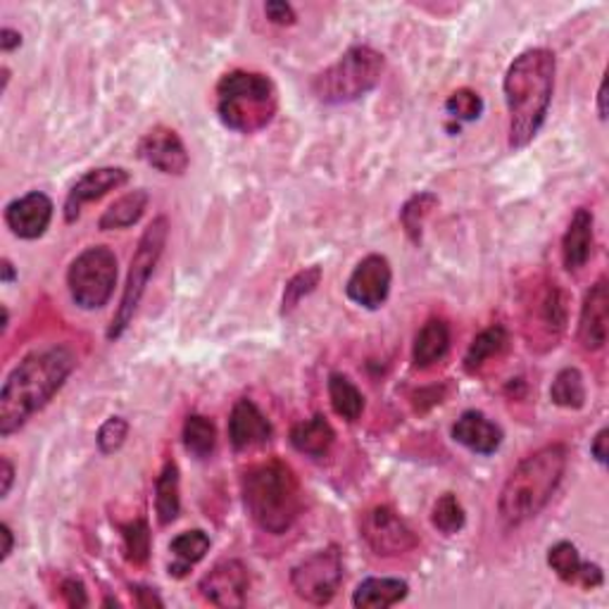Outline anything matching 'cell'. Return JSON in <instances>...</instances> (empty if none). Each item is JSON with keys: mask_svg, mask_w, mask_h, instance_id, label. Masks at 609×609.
Returning <instances> with one entry per match:
<instances>
[{"mask_svg": "<svg viewBox=\"0 0 609 609\" xmlns=\"http://www.w3.org/2000/svg\"><path fill=\"white\" fill-rule=\"evenodd\" d=\"M319 281H321V267H317V265L297 271V275L289 283H286V289H283L281 313L289 315L291 309H295L297 305H301L303 297H307L309 293L317 291Z\"/></svg>", "mask_w": 609, "mask_h": 609, "instance_id": "35", "label": "cell"}, {"mask_svg": "<svg viewBox=\"0 0 609 609\" xmlns=\"http://www.w3.org/2000/svg\"><path fill=\"white\" fill-rule=\"evenodd\" d=\"M122 538H124V555H127L134 567H143L151 557V526L143 517L129 521L122 526Z\"/></svg>", "mask_w": 609, "mask_h": 609, "instance_id": "33", "label": "cell"}, {"mask_svg": "<svg viewBox=\"0 0 609 609\" xmlns=\"http://www.w3.org/2000/svg\"><path fill=\"white\" fill-rule=\"evenodd\" d=\"M453 439L455 443L465 445L471 453L493 455L503 445V429L483 413L469 409V413H465L455 421Z\"/></svg>", "mask_w": 609, "mask_h": 609, "instance_id": "20", "label": "cell"}, {"mask_svg": "<svg viewBox=\"0 0 609 609\" xmlns=\"http://www.w3.org/2000/svg\"><path fill=\"white\" fill-rule=\"evenodd\" d=\"M386 60L369 46H353L313 79V93L325 105H345L365 98L379 86Z\"/></svg>", "mask_w": 609, "mask_h": 609, "instance_id": "6", "label": "cell"}, {"mask_svg": "<svg viewBox=\"0 0 609 609\" xmlns=\"http://www.w3.org/2000/svg\"><path fill=\"white\" fill-rule=\"evenodd\" d=\"M60 595L69 607H86L89 605V595H86L84 583L79 579H65L60 586Z\"/></svg>", "mask_w": 609, "mask_h": 609, "instance_id": "38", "label": "cell"}, {"mask_svg": "<svg viewBox=\"0 0 609 609\" xmlns=\"http://www.w3.org/2000/svg\"><path fill=\"white\" fill-rule=\"evenodd\" d=\"M245 512L271 536L291 531L303 512V489L295 471L281 459L253 465L241 479Z\"/></svg>", "mask_w": 609, "mask_h": 609, "instance_id": "4", "label": "cell"}, {"mask_svg": "<svg viewBox=\"0 0 609 609\" xmlns=\"http://www.w3.org/2000/svg\"><path fill=\"white\" fill-rule=\"evenodd\" d=\"M557 60L548 48H529L507 67L503 91L509 112V148H526L548 119Z\"/></svg>", "mask_w": 609, "mask_h": 609, "instance_id": "2", "label": "cell"}, {"mask_svg": "<svg viewBox=\"0 0 609 609\" xmlns=\"http://www.w3.org/2000/svg\"><path fill=\"white\" fill-rule=\"evenodd\" d=\"M445 112L457 122H474L483 115V98L471 89H457L445 101Z\"/></svg>", "mask_w": 609, "mask_h": 609, "instance_id": "36", "label": "cell"}, {"mask_svg": "<svg viewBox=\"0 0 609 609\" xmlns=\"http://www.w3.org/2000/svg\"><path fill=\"white\" fill-rule=\"evenodd\" d=\"M409 586L403 579H365L353 593L357 609H389L407 598Z\"/></svg>", "mask_w": 609, "mask_h": 609, "instance_id": "24", "label": "cell"}, {"mask_svg": "<svg viewBox=\"0 0 609 609\" xmlns=\"http://www.w3.org/2000/svg\"><path fill=\"white\" fill-rule=\"evenodd\" d=\"M609 436V429L607 427H602L598 433H595V439H593V443H591V455L598 459L600 465H607V457H609V453H607V439Z\"/></svg>", "mask_w": 609, "mask_h": 609, "instance_id": "41", "label": "cell"}, {"mask_svg": "<svg viewBox=\"0 0 609 609\" xmlns=\"http://www.w3.org/2000/svg\"><path fill=\"white\" fill-rule=\"evenodd\" d=\"M451 353V325L445 319L433 317L419 329L413 345V363L419 369H429Z\"/></svg>", "mask_w": 609, "mask_h": 609, "instance_id": "23", "label": "cell"}, {"mask_svg": "<svg viewBox=\"0 0 609 609\" xmlns=\"http://www.w3.org/2000/svg\"><path fill=\"white\" fill-rule=\"evenodd\" d=\"M289 441L301 455L321 459L331 453V447L335 443V431L325 415H315L313 419L297 421V424L291 429Z\"/></svg>", "mask_w": 609, "mask_h": 609, "instance_id": "22", "label": "cell"}, {"mask_svg": "<svg viewBox=\"0 0 609 609\" xmlns=\"http://www.w3.org/2000/svg\"><path fill=\"white\" fill-rule=\"evenodd\" d=\"M567 293L562 286L548 281L533 297V315H531V327L533 335L545 343V347H555L557 341L562 339L569 319V305H567Z\"/></svg>", "mask_w": 609, "mask_h": 609, "instance_id": "13", "label": "cell"}, {"mask_svg": "<svg viewBox=\"0 0 609 609\" xmlns=\"http://www.w3.org/2000/svg\"><path fill=\"white\" fill-rule=\"evenodd\" d=\"M117 286V257L105 245L86 248L72 259L67 269V289L81 309H101L110 303Z\"/></svg>", "mask_w": 609, "mask_h": 609, "instance_id": "8", "label": "cell"}, {"mask_svg": "<svg viewBox=\"0 0 609 609\" xmlns=\"http://www.w3.org/2000/svg\"><path fill=\"white\" fill-rule=\"evenodd\" d=\"M198 591L215 607H243L251 591V569L241 559H224L201 579Z\"/></svg>", "mask_w": 609, "mask_h": 609, "instance_id": "11", "label": "cell"}, {"mask_svg": "<svg viewBox=\"0 0 609 609\" xmlns=\"http://www.w3.org/2000/svg\"><path fill=\"white\" fill-rule=\"evenodd\" d=\"M8 327H10V309L8 305H3V327H0V333H5Z\"/></svg>", "mask_w": 609, "mask_h": 609, "instance_id": "47", "label": "cell"}, {"mask_svg": "<svg viewBox=\"0 0 609 609\" xmlns=\"http://www.w3.org/2000/svg\"><path fill=\"white\" fill-rule=\"evenodd\" d=\"M265 15L269 17L271 24H279V27H291V24H295L297 20L295 10L289 3H283V0H271V3H267Z\"/></svg>", "mask_w": 609, "mask_h": 609, "instance_id": "39", "label": "cell"}, {"mask_svg": "<svg viewBox=\"0 0 609 609\" xmlns=\"http://www.w3.org/2000/svg\"><path fill=\"white\" fill-rule=\"evenodd\" d=\"M279 112V91L267 74L233 69L217 84V115L239 134H257L269 127Z\"/></svg>", "mask_w": 609, "mask_h": 609, "instance_id": "5", "label": "cell"}, {"mask_svg": "<svg viewBox=\"0 0 609 609\" xmlns=\"http://www.w3.org/2000/svg\"><path fill=\"white\" fill-rule=\"evenodd\" d=\"M183 445L195 459H207L217 447L215 421L203 415H191L183 421Z\"/></svg>", "mask_w": 609, "mask_h": 609, "instance_id": "30", "label": "cell"}, {"mask_svg": "<svg viewBox=\"0 0 609 609\" xmlns=\"http://www.w3.org/2000/svg\"><path fill=\"white\" fill-rule=\"evenodd\" d=\"M210 550V536L201 529L183 531L169 543V553L174 555V562L169 564V576L183 579L191 567L201 562Z\"/></svg>", "mask_w": 609, "mask_h": 609, "instance_id": "25", "label": "cell"}, {"mask_svg": "<svg viewBox=\"0 0 609 609\" xmlns=\"http://www.w3.org/2000/svg\"><path fill=\"white\" fill-rule=\"evenodd\" d=\"M124 183H129V172L124 167H98L86 172L77 183L72 186L65 201V219L72 224L81 215V207L86 203L101 201L110 191L122 189Z\"/></svg>", "mask_w": 609, "mask_h": 609, "instance_id": "16", "label": "cell"}, {"mask_svg": "<svg viewBox=\"0 0 609 609\" xmlns=\"http://www.w3.org/2000/svg\"><path fill=\"white\" fill-rule=\"evenodd\" d=\"M155 512L163 526L177 521L181 512V493H179V467L174 459H167L163 471L155 479Z\"/></svg>", "mask_w": 609, "mask_h": 609, "instance_id": "26", "label": "cell"}, {"mask_svg": "<svg viewBox=\"0 0 609 609\" xmlns=\"http://www.w3.org/2000/svg\"><path fill=\"white\" fill-rule=\"evenodd\" d=\"M548 564L555 574L562 579L564 583H576L583 588H600L602 586V569L598 564L583 562L576 545L569 541H559L548 550Z\"/></svg>", "mask_w": 609, "mask_h": 609, "instance_id": "19", "label": "cell"}, {"mask_svg": "<svg viewBox=\"0 0 609 609\" xmlns=\"http://www.w3.org/2000/svg\"><path fill=\"white\" fill-rule=\"evenodd\" d=\"M0 479H3V483H0V498L5 500L12 491V483H15V467H12L8 457L0 459Z\"/></svg>", "mask_w": 609, "mask_h": 609, "instance_id": "42", "label": "cell"}, {"mask_svg": "<svg viewBox=\"0 0 609 609\" xmlns=\"http://www.w3.org/2000/svg\"><path fill=\"white\" fill-rule=\"evenodd\" d=\"M598 117L602 122L607 119V79L600 81V89H598Z\"/></svg>", "mask_w": 609, "mask_h": 609, "instance_id": "46", "label": "cell"}, {"mask_svg": "<svg viewBox=\"0 0 609 609\" xmlns=\"http://www.w3.org/2000/svg\"><path fill=\"white\" fill-rule=\"evenodd\" d=\"M169 239V221L167 217H155L148 229L143 231L139 245H136L131 265H129V275H127V283L122 289V297H119V307L115 317H112V325L107 329V339L117 341L131 327L136 309H139L141 297L148 289V281L155 275V267L160 263V257L165 253V245Z\"/></svg>", "mask_w": 609, "mask_h": 609, "instance_id": "7", "label": "cell"}, {"mask_svg": "<svg viewBox=\"0 0 609 609\" xmlns=\"http://www.w3.org/2000/svg\"><path fill=\"white\" fill-rule=\"evenodd\" d=\"M329 401L333 413L345 421H357L365 413V395L345 375L329 377Z\"/></svg>", "mask_w": 609, "mask_h": 609, "instance_id": "29", "label": "cell"}, {"mask_svg": "<svg viewBox=\"0 0 609 609\" xmlns=\"http://www.w3.org/2000/svg\"><path fill=\"white\" fill-rule=\"evenodd\" d=\"M77 367V357L67 345H51L34 351L10 371L0 391V436L20 431L41 413L65 386Z\"/></svg>", "mask_w": 609, "mask_h": 609, "instance_id": "1", "label": "cell"}, {"mask_svg": "<svg viewBox=\"0 0 609 609\" xmlns=\"http://www.w3.org/2000/svg\"><path fill=\"white\" fill-rule=\"evenodd\" d=\"M0 536H3V550H0V562H8V557L15 548V536H12L10 524H0Z\"/></svg>", "mask_w": 609, "mask_h": 609, "instance_id": "44", "label": "cell"}, {"mask_svg": "<svg viewBox=\"0 0 609 609\" xmlns=\"http://www.w3.org/2000/svg\"><path fill=\"white\" fill-rule=\"evenodd\" d=\"M393 283L391 263L383 255H367L359 259L351 279L345 283V293L351 301L365 309H379L389 301Z\"/></svg>", "mask_w": 609, "mask_h": 609, "instance_id": "12", "label": "cell"}, {"mask_svg": "<svg viewBox=\"0 0 609 609\" xmlns=\"http://www.w3.org/2000/svg\"><path fill=\"white\" fill-rule=\"evenodd\" d=\"M343 583V557L335 545L305 557L291 569V588L309 605H329Z\"/></svg>", "mask_w": 609, "mask_h": 609, "instance_id": "9", "label": "cell"}, {"mask_svg": "<svg viewBox=\"0 0 609 609\" xmlns=\"http://www.w3.org/2000/svg\"><path fill=\"white\" fill-rule=\"evenodd\" d=\"M127 436H129V421L124 417H110L105 424L98 429V436H96L98 451L103 455L117 453L124 441H127Z\"/></svg>", "mask_w": 609, "mask_h": 609, "instance_id": "37", "label": "cell"}, {"mask_svg": "<svg viewBox=\"0 0 609 609\" xmlns=\"http://www.w3.org/2000/svg\"><path fill=\"white\" fill-rule=\"evenodd\" d=\"M465 521H467L465 507L457 500V495L443 493L441 498L433 503L431 524H433V529H439L443 536H455V533L465 529Z\"/></svg>", "mask_w": 609, "mask_h": 609, "instance_id": "34", "label": "cell"}, {"mask_svg": "<svg viewBox=\"0 0 609 609\" xmlns=\"http://www.w3.org/2000/svg\"><path fill=\"white\" fill-rule=\"evenodd\" d=\"M607 313H609V291L607 279L600 277L591 286V291L583 297L579 315V343L583 351L595 353L602 351L607 343Z\"/></svg>", "mask_w": 609, "mask_h": 609, "instance_id": "17", "label": "cell"}, {"mask_svg": "<svg viewBox=\"0 0 609 609\" xmlns=\"http://www.w3.org/2000/svg\"><path fill=\"white\" fill-rule=\"evenodd\" d=\"M595 245V217L588 207H579L562 239V259L569 271H579L588 265Z\"/></svg>", "mask_w": 609, "mask_h": 609, "instance_id": "21", "label": "cell"}, {"mask_svg": "<svg viewBox=\"0 0 609 609\" xmlns=\"http://www.w3.org/2000/svg\"><path fill=\"white\" fill-rule=\"evenodd\" d=\"M53 201L41 191H31L5 205V224L22 241H36L51 227Z\"/></svg>", "mask_w": 609, "mask_h": 609, "instance_id": "14", "label": "cell"}, {"mask_svg": "<svg viewBox=\"0 0 609 609\" xmlns=\"http://www.w3.org/2000/svg\"><path fill=\"white\" fill-rule=\"evenodd\" d=\"M148 193L143 189L129 191L127 195H122L119 201L112 203L105 213L98 219V229L101 231H117V229H129L139 221L148 207Z\"/></svg>", "mask_w": 609, "mask_h": 609, "instance_id": "28", "label": "cell"}, {"mask_svg": "<svg viewBox=\"0 0 609 609\" xmlns=\"http://www.w3.org/2000/svg\"><path fill=\"white\" fill-rule=\"evenodd\" d=\"M271 433H275V429H271L269 419L253 401L241 397V401L233 405L229 417V441L233 451L243 453L265 445L271 439Z\"/></svg>", "mask_w": 609, "mask_h": 609, "instance_id": "18", "label": "cell"}, {"mask_svg": "<svg viewBox=\"0 0 609 609\" xmlns=\"http://www.w3.org/2000/svg\"><path fill=\"white\" fill-rule=\"evenodd\" d=\"M436 205H439V198L429 191H421V193L413 195L403 205L401 224H403L405 233L409 236V241H415V243L421 241V229H424V221L433 210H436Z\"/></svg>", "mask_w": 609, "mask_h": 609, "instance_id": "32", "label": "cell"}, {"mask_svg": "<svg viewBox=\"0 0 609 609\" xmlns=\"http://www.w3.org/2000/svg\"><path fill=\"white\" fill-rule=\"evenodd\" d=\"M359 536L365 538L369 550L379 557H397L413 553L419 538L407 521L389 505L367 509L359 519Z\"/></svg>", "mask_w": 609, "mask_h": 609, "instance_id": "10", "label": "cell"}, {"mask_svg": "<svg viewBox=\"0 0 609 609\" xmlns=\"http://www.w3.org/2000/svg\"><path fill=\"white\" fill-rule=\"evenodd\" d=\"M131 595L136 598V605H139V607H165L163 598H160V595L153 588L131 586Z\"/></svg>", "mask_w": 609, "mask_h": 609, "instance_id": "40", "label": "cell"}, {"mask_svg": "<svg viewBox=\"0 0 609 609\" xmlns=\"http://www.w3.org/2000/svg\"><path fill=\"white\" fill-rule=\"evenodd\" d=\"M20 46H22V34L20 31L10 29V27L0 29V48H3L5 53L15 51V48H20Z\"/></svg>", "mask_w": 609, "mask_h": 609, "instance_id": "43", "label": "cell"}, {"mask_svg": "<svg viewBox=\"0 0 609 609\" xmlns=\"http://www.w3.org/2000/svg\"><path fill=\"white\" fill-rule=\"evenodd\" d=\"M569 451L564 443H550L526 455L507 477L498 498L503 524L517 529L536 519L564 479Z\"/></svg>", "mask_w": 609, "mask_h": 609, "instance_id": "3", "label": "cell"}, {"mask_svg": "<svg viewBox=\"0 0 609 609\" xmlns=\"http://www.w3.org/2000/svg\"><path fill=\"white\" fill-rule=\"evenodd\" d=\"M553 403L564 407V409H581L586 405V383H583V375L576 367H564L557 371V377L550 386Z\"/></svg>", "mask_w": 609, "mask_h": 609, "instance_id": "31", "label": "cell"}, {"mask_svg": "<svg viewBox=\"0 0 609 609\" xmlns=\"http://www.w3.org/2000/svg\"><path fill=\"white\" fill-rule=\"evenodd\" d=\"M507 343H509V333L503 325H493L489 329H483L467 347V355H465L467 375H477V371L486 367L493 357L503 355L507 351Z\"/></svg>", "mask_w": 609, "mask_h": 609, "instance_id": "27", "label": "cell"}, {"mask_svg": "<svg viewBox=\"0 0 609 609\" xmlns=\"http://www.w3.org/2000/svg\"><path fill=\"white\" fill-rule=\"evenodd\" d=\"M139 157L169 177H181L191 163L181 136L169 127H153L148 131L139 143Z\"/></svg>", "mask_w": 609, "mask_h": 609, "instance_id": "15", "label": "cell"}, {"mask_svg": "<svg viewBox=\"0 0 609 609\" xmlns=\"http://www.w3.org/2000/svg\"><path fill=\"white\" fill-rule=\"evenodd\" d=\"M15 277H17L15 265H12L8 257H3V263H0V281L12 283V281H15Z\"/></svg>", "mask_w": 609, "mask_h": 609, "instance_id": "45", "label": "cell"}]
</instances>
